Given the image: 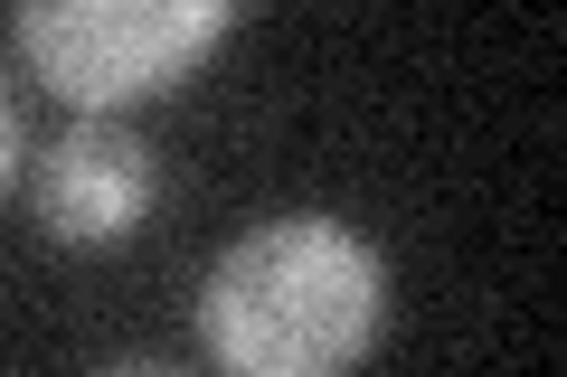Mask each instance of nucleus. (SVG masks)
Listing matches in <instances>:
<instances>
[{
    "mask_svg": "<svg viewBox=\"0 0 567 377\" xmlns=\"http://www.w3.org/2000/svg\"><path fill=\"white\" fill-rule=\"evenodd\" d=\"M10 179H20V104L0 95V189H10Z\"/></svg>",
    "mask_w": 567,
    "mask_h": 377,
    "instance_id": "20e7f679",
    "label": "nucleus"
},
{
    "mask_svg": "<svg viewBox=\"0 0 567 377\" xmlns=\"http://www.w3.org/2000/svg\"><path fill=\"white\" fill-rule=\"evenodd\" d=\"M95 377H189V368H171V358H114V368H95Z\"/></svg>",
    "mask_w": 567,
    "mask_h": 377,
    "instance_id": "39448f33",
    "label": "nucleus"
},
{
    "mask_svg": "<svg viewBox=\"0 0 567 377\" xmlns=\"http://www.w3.org/2000/svg\"><path fill=\"white\" fill-rule=\"evenodd\" d=\"M227 29L237 0H29L10 39L48 76V95H66L76 114H123L181 85Z\"/></svg>",
    "mask_w": 567,
    "mask_h": 377,
    "instance_id": "f03ea898",
    "label": "nucleus"
},
{
    "mask_svg": "<svg viewBox=\"0 0 567 377\" xmlns=\"http://www.w3.org/2000/svg\"><path fill=\"white\" fill-rule=\"evenodd\" d=\"M152 199H162V160L114 114L66 123L39 151V170H29V208H39V227L58 245H123L152 218Z\"/></svg>",
    "mask_w": 567,
    "mask_h": 377,
    "instance_id": "7ed1b4c3",
    "label": "nucleus"
},
{
    "mask_svg": "<svg viewBox=\"0 0 567 377\" xmlns=\"http://www.w3.org/2000/svg\"><path fill=\"white\" fill-rule=\"evenodd\" d=\"M189 321L218 377H350L388 331V264L360 227L293 208L208 264Z\"/></svg>",
    "mask_w": 567,
    "mask_h": 377,
    "instance_id": "f257e3e1",
    "label": "nucleus"
}]
</instances>
